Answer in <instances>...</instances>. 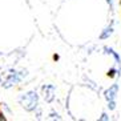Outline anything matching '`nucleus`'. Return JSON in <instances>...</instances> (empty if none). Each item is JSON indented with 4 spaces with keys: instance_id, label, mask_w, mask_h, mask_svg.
<instances>
[{
    "instance_id": "nucleus-1",
    "label": "nucleus",
    "mask_w": 121,
    "mask_h": 121,
    "mask_svg": "<svg viewBox=\"0 0 121 121\" xmlns=\"http://www.w3.org/2000/svg\"><path fill=\"white\" fill-rule=\"evenodd\" d=\"M28 76L27 69H15V68H5L0 72V86L4 89H11L19 85L20 82Z\"/></svg>"
},
{
    "instance_id": "nucleus-2",
    "label": "nucleus",
    "mask_w": 121,
    "mask_h": 121,
    "mask_svg": "<svg viewBox=\"0 0 121 121\" xmlns=\"http://www.w3.org/2000/svg\"><path fill=\"white\" fill-rule=\"evenodd\" d=\"M19 104L25 112H36L39 108V100L40 96L36 91H28L19 96Z\"/></svg>"
},
{
    "instance_id": "nucleus-3",
    "label": "nucleus",
    "mask_w": 121,
    "mask_h": 121,
    "mask_svg": "<svg viewBox=\"0 0 121 121\" xmlns=\"http://www.w3.org/2000/svg\"><path fill=\"white\" fill-rule=\"evenodd\" d=\"M117 95H118V84L117 82L112 84L108 89L104 91V99L107 101V107L109 110H114L116 107H117V103H116Z\"/></svg>"
},
{
    "instance_id": "nucleus-4",
    "label": "nucleus",
    "mask_w": 121,
    "mask_h": 121,
    "mask_svg": "<svg viewBox=\"0 0 121 121\" xmlns=\"http://www.w3.org/2000/svg\"><path fill=\"white\" fill-rule=\"evenodd\" d=\"M41 97L48 104L53 103L56 97V86L53 84H44L41 86Z\"/></svg>"
},
{
    "instance_id": "nucleus-5",
    "label": "nucleus",
    "mask_w": 121,
    "mask_h": 121,
    "mask_svg": "<svg viewBox=\"0 0 121 121\" xmlns=\"http://www.w3.org/2000/svg\"><path fill=\"white\" fill-rule=\"evenodd\" d=\"M103 51H104V53H105V55H109V56L113 57L114 65H117L118 68H121V56H120L118 52H116L112 47H104Z\"/></svg>"
},
{
    "instance_id": "nucleus-6",
    "label": "nucleus",
    "mask_w": 121,
    "mask_h": 121,
    "mask_svg": "<svg viewBox=\"0 0 121 121\" xmlns=\"http://www.w3.org/2000/svg\"><path fill=\"white\" fill-rule=\"evenodd\" d=\"M113 32H114V25H113V22H110L109 24H108L107 27L101 31V33H100V40L109 39L110 36L113 35Z\"/></svg>"
},
{
    "instance_id": "nucleus-7",
    "label": "nucleus",
    "mask_w": 121,
    "mask_h": 121,
    "mask_svg": "<svg viewBox=\"0 0 121 121\" xmlns=\"http://www.w3.org/2000/svg\"><path fill=\"white\" fill-rule=\"evenodd\" d=\"M121 75V68H118L117 65H113L112 68H109L107 72V76L109 78H114V77H118Z\"/></svg>"
},
{
    "instance_id": "nucleus-8",
    "label": "nucleus",
    "mask_w": 121,
    "mask_h": 121,
    "mask_svg": "<svg viewBox=\"0 0 121 121\" xmlns=\"http://www.w3.org/2000/svg\"><path fill=\"white\" fill-rule=\"evenodd\" d=\"M49 118H52V120H61L60 114L57 113V112H55V110H52L49 113Z\"/></svg>"
},
{
    "instance_id": "nucleus-9",
    "label": "nucleus",
    "mask_w": 121,
    "mask_h": 121,
    "mask_svg": "<svg viewBox=\"0 0 121 121\" xmlns=\"http://www.w3.org/2000/svg\"><path fill=\"white\" fill-rule=\"evenodd\" d=\"M99 120L100 121H109L110 117H109V114H108L107 112H103V113H101V116L99 117Z\"/></svg>"
},
{
    "instance_id": "nucleus-10",
    "label": "nucleus",
    "mask_w": 121,
    "mask_h": 121,
    "mask_svg": "<svg viewBox=\"0 0 121 121\" xmlns=\"http://www.w3.org/2000/svg\"><path fill=\"white\" fill-rule=\"evenodd\" d=\"M7 120V117H5V114H4L3 110H0V121H5Z\"/></svg>"
},
{
    "instance_id": "nucleus-11",
    "label": "nucleus",
    "mask_w": 121,
    "mask_h": 121,
    "mask_svg": "<svg viewBox=\"0 0 121 121\" xmlns=\"http://www.w3.org/2000/svg\"><path fill=\"white\" fill-rule=\"evenodd\" d=\"M107 3L109 4V8H110V9H113V0H107Z\"/></svg>"
}]
</instances>
